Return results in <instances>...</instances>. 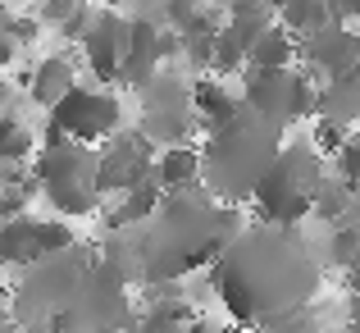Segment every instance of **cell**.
Returning <instances> with one entry per match:
<instances>
[{
  "label": "cell",
  "mask_w": 360,
  "mask_h": 333,
  "mask_svg": "<svg viewBox=\"0 0 360 333\" xmlns=\"http://www.w3.org/2000/svg\"><path fill=\"white\" fill-rule=\"evenodd\" d=\"M352 333H360V297H352Z\"/></svg>",
  "instance_id": "cell-38"
},
{
  "label": "cell",
  "mask_w": 360,
  "mask_h": 333,
  "mask_svg": "<svg viewBox=\"0 0 360 333\" xmlns=\"http://www.w3.org/2000/svg\"><path fill=\"white\" fill-rule=\"evenodd\" d=\"M73 246H78V237H73V228L64 220H41V224H37V260L60 256V251H73Z\"/></svg>",
  "instance_id": "cell-27"
},
{
  "label": "cell",
  "mask_w": 360,
  "mask_h": 333,
  "mask_svg": "<svg viewBox=\"0 0 360 333\" xmlns=\"http://www.w3.org/2000/svg\"><path fill=\"white\" fill-rule=\"evenodd\" d=\"M96 156H101V196H110V192H123L128 196L132 187H141V183H150L155 178V142L146 137V132H115V137H105L96 146Z\"/></svg>",
  "instance_id": "cell-10"
},
{
  "label": "cell",
  "mask_w": 360,
  "mask_h": 333,
  "mask_svg": "<svg viewBox=\"0 0 360 333\" xmlns=\"http://www.w3.org/2000/svg\"><path fill=\"white\" fill-rule=\"evenodd\" d=\"M0 32H9L18 46H27V42H37V32H41V27H37V18H14V14H9Z\"/></svg>",
  "instance_id": "cell-33"
},
{
  "label": "cell",
  "mask_w": 360,
  "mask_h": 333,
  "mask_svg": "<svg viewBox=\"0 0 360 333\" xmlns=\"http://www.w3.org/2000/svg\"><path fill=\"white\" fill-rule=\"evenodd\" d=\"M82 9H87L82 0H41V18H46V23H55V27H64L73 14H82Z\"/></svg>",
  "instance_id": "cell-31"
},
{
  "label": "cell",
  "mask_w": 360,
  "mask_h": 333,
  "mask_svg": "<svg viewBox=\"0 0 360 333\" xmlns=\"http://www.w3.org/2000/svg\"><path fill=\"white\" fill-rule=\"evenodd\" d=\"M192 325H196V310L183 297H160L146 306V315H137L132 333H192Z\"/></svg>",
  "instance_id": "cell-19"
},
{
  "label": "cell",
  "mask_w": 360,
  "mask_h": 333,
  "mask_svg": "<svg viewBox=\"0 0 360 333\" xmlns=\"http://www.w3.org/2000/svg\"><path fill=\"white\" fill-rule=\"evenodd\" d=\"M338 178H342V183H352L356 192H360V137H352L342 146V156H338Z\"/></svg>",
  "instance_id": "cell-30"
},
{
  "label": "cell",
  "mask_w": 360,
  "mask_h": 333,
  "mask_svg": "<svg viewBox=\"0 0 360 333\" xmlns=\"http://www.w3.org/2000/svg\"><path fill=\"white\" fill-rule=\"evenodd\" d=\"M278 156H283V128L246 106L233 123H224L205 137L201 187L224 206H238L246 196L255 201V192L269 178V169L278 165Z\"/></svg>",
  "instance_id": "cell-2"
},
{
  "label": "cell",
  "mask_w": 360,
  "mask_h": 333,
  "mask_svg": "<svg viewBox=\"0 0 360 333\" xmlns=\"http://www.w3.org/2000/svg\"><path fill=\"white\" fill-rule=\"evenodd\" d=\"M32 174L41 183V196L60 215H73V220L96 215V206H101V156H96V146H82V142L41 146Z\"/></svg>",
  "instance_id": "cell-5"
},
{
  "label": "cell",
  "mask_w": 360,
  "mask_h": 333,
  "mask_svg": "<svg viewBox=\"0 0 360 333\" xmlns=\"http://www.w3.org/2000/svg\"><path fill=\"white\" fill-rule=\"evenodd\" d=\"M292 60H301V42L288 27H269L251 51V69H292Z\"/></svg>",
  "instance_id": "cell-24"
},
{
  "label": "cell",
  "mask_w": 360,
  "mask_h": 333,
  "mask_svg": "<svg viewBox=\"0 0 360 333\" xmlns=\"http://www.w3.org/2000/svg\"><path fill=\"white\" fill-rule=\"evenodd\" d=\"M315 114L319 119H333V123H356L360 119V73L338 78V82H324V87H319Z\"/></svg>",
  "instance_id": "cell-21"
},
{
  "label": "cell",
  "mask_w": 360,
  "mask_h": 333,
  "mask_svg": "<svg viewBox=\"0 0 360 333\" xmlns=\"http://www.w3.org/2000/svg\"><path fill=\"white\" fill-rule=\"evenodd\" d=\"M37 151V142H32V132L18 123V114H5L0 119V160H5V169H14V165H23L27 156Z\"/></svg>",
  "instance_id": "cell-26"
},
{
  "label": "cell",
  "mask_w": 360,
  "mask_h": 333,
  "mask_svg": "<svg viewBox=\"0 0 360 333\" xmlns=\"http://www.w3.org/2000/svg\"><path fill=\"white\" fill-rule=\"evenodd\" d=\"M347 123H333V119H315V132H310V146L319 151V156H342V146H347Z\"/></svg>",
  "instance_id": "cell-28"
},
{
  "label": "cell",
  "mask_w": 360,
  "mask_h": 333,
  "mask_svg": "<svg viewBox=\"0 0 360 333\" xmlns=\"http://www.w3.org/2000/svg\"><path fill=\"white\" fill-rule=\"evenodd\" d=\"M128 42H132V18L115 14V9H96V23L82 37V55H87L91 73L101 82H119L123 60H128Z\"/></svg>",
  "instance_id": "cell-12"
},
{
  "label": "cell",
  "mask_w": 360,
  "mask_h": 333,
  "mask_svg": "<svg viewBox=\"0 0 360 333\" xmlns=\"http://www.w3.org/2000/svg\"><path fill=\"white\" fill-rule=\"evenodd\" d=\"M73 87H78V82H73V64L64 60V55L41 60V64H37V73H32V82H27V92H32V101L41 110H55Z\"/></svg>",
  "instance_id": "cell-18"
},
{
  "label": "cell",
  "mask_w": 360,
  "mask_h": 333,
  "mask_svg": "<svg viewBox=\"0 0 360 333\" xmlns=\"http://www.w3.org/2000/svg\"><path fill=\"white\" fill-rule=\"evenodd\" d=\"M192 101H196L201 123H210V132L224 128V123H233L246 110V106H238V101L229 96V87H224V82H214V78H196L192 82Z\"/></svg>",
  "instance_id": "cell-20"
},
{
  "label": "cell",
  "mask_w": 360,
  "mask_h": 333,
  "mask_svg": "<svg viewBox=\"0 0 360 333\" xmlns=\"http://www.w3.org/2000/svg\"><path fill=\"white\" fill-rule=\"evenodd\" d=\"M137 96H141V132H146L160 151L187 146L196 119H201V114H196V101H192V87H187L183 78H174V73H160Z\"/></svg>",
  "instance_id": "cell-9"
},
{
  "label": "cell",
  "mask_w": 360,
  "mask_h": 333,
  "mask_svg": "<svg viewBox=\"0 0 360 333\" xmlns=\"http://www.w3.org/2000/svg\"><path fill=\"white\" fill-rule=\"evenodd\" d=\"M210 283L238 325L264 329L269 320L292 315L315 297L319 260L297 228L251 224L219 256V265H210Z\"/></svg>",
  "instance_id": "cell-1"
},
{
  "label": "cell",
  "mask_w": 360,
  "mask_h": 333,
  "mask_svg": "<svg viewBox=\"0 0 360 333\" xmlns=\"http://www.w3.org/2000/svg\"><path fill=\"white\" fill-rule=\"evenodd\" d=\"M132 325L137 315L128 306V274L101 256L78 297L46 325V333H132Z\"/></svg>",
  "instance_id": "cell-6"
},
{
  "label": "cell",
  "mask_w": 360,
  "mask_h": 333,
  "mask_svg": "<svg viewBox=\"0 0 360 333\" xmlns=\"http://www.w3.org/2000/svg\"><path fill=\"white\" fill-rule=\"evenodd\" d=\"M160 201H165V187L150 178V183L132 187V192L123 196L115 211L105 215V228H110V233H119V228H141V224H150V220H155V211H160Z\"/></svg>",
  "instance_id": "cell-17"
},
{
  "label": "cell",
  "mask_w": 360,
  "mask_h": 333,
  "mask_svg": "<svg viewBox=\"0 0 360 333\" xmlns=\"http://www.w3.org/2000/svg\"><path fill=\"white\" fill-rule=\"evenodd\" d=\"M278 18L297 42L310 37V32H319V27H328V23H342L338 0H278Z\"/></svg>",
  "instance_id": "cell-16"
},
{
  "label": "cell",
  "mask_w": 360,
  "mask_h": 333,
  "mask_svg": "<svg viewBox=\"0 0 360 333\" xmlns=\"http://www.w3.org/2000/svg\"><path fill=\"white\" fill-rule=\"evenodd\" d=\"M260 333H319V329H310V320H306V310H292V315H278V320H269Z\"/></svg>",
  "instance_id": "cell-32"
},
{
  "label": "cell",
  "mask_w": 360,
  "mask_h": 333,
  "mask_svg": "<svg viewBox=\"0 0 360 333\" xmlns=\"http://www.w3.org/2000/svg\"><path fill=\"white\" fill-rule=\"evenodd\" d=\"M338 14H342V18H360V0H338Z\"/></svg>",
  "instance_id": "cell-36"
},
{
  "label": "cell",
  "mask_w": 360,
  "mask_h": 333,
  "mask_svg": "<svg viewBox=\"0 0 360 333\" xmlns=\"http://www.w3.org/2000/svg\"><path fill=\"white\" fill-rule=\"evenodd\" d=\"M37 224L32 215H18V220H5L0 228V260L5 265H37Z\"/></svg>",
  "instance_id": "cell-23"
},
{
  "label": "cell",
  "mask_w": 360,
  "mask_h": 333,
  "mask_svg": "<svg viewBox=\"0 0 360 333\" xmlns=\"http://www.w3.org/2000/svg\"><path fill=\"white\" fill-rule=\"evenodd\" d=\"M219 333H260V329H246V325H224Z\"/></svg>",
  "instance_id": "cell-39"
},
{
  "label": "cell",
  "mask_w": 360,
  "mask_h": 333,
  "mask_svg": "<svg viewBox=\"0 0 360 333\" xmlns=\"http://www.w3.org/2000/svg\"><path fill=\"white\" fill-rule=\"evenodd\" d=\"M205 9H210L205 0H165V23L183 32V27H192L196 18L205 14Z\"/></svg>",
  "instance_id": "cell-29"
},
{
  "label": "cell",
  "mask_w": 360,
  "mask_h": 333,
  "mask_svg": "<svg viewBox=\"0 0 360 333\" xmlns=\"http://www.w3.org/2000/svg\"><path fill=\"white\" fill-rule=\"evenodd\" d=\"M319 333H352V329H319Z\"/></svg>",
  "instance_id": "cell-42"
},
{
  "label": "cell",
  "mask_w": 360,
  "mask_h": 333,
  "mask_svg": "<svg viewBox=\"0 0 360 333\" xmlns=\"http://www.w3.org/2000/svg\"><path fill=\"white\" fill-rule=\"evenodd\" d=\"M192 333H219V329H214V325H205V320H196V325H192Z\"/></svg>",
  "instance_id": "cell-40"
},
{
  "label": "cell",
  "mask_w": 360,
  "mask_h": 333,
  "mask_svg": "<svg viewBox=\"0 0 360 333\" xmlns=\"http://www.w3.org/2000/svg\"><path fill=\"white\" fill-rule=\"evenodd\" d=\"M37 192H41L37 174H18V165H14V169H5V192H0V215H5V220H18V215H23L27 206L37 201Z\"/></svg>",
  "instance_id": "cell-25"
},
{
  "label": "cell",
  "mask_w": 360,
  "mask_h": 333,
  "mask_svg": "<svg viewBox=\"0 0 360 333\" xmlns=\"http://www.w3.org/2000/svg\"><path fill=\"white\" fill-rule=\"evenodd\" d=\"M274 14L278 9H238V14H229L219 46H214V73H238L242 64H251V51L274 27Z\"/></svg>",
  "instance_id": "cell-13"
},
{
  "label": "cell",
  "mask_w": 360,
  "mask_h": 333,
  "mask_svg": "<svg viewBox=\"0 0 360 333\" xmlns=\"http://www.w3.org/2000/svg\"><path fill=\"white\" fill-rule=\"evenodd\" d=\"M324 156L310 142H292L283 146L278 165L269 169V178L255 192V215L260 224H278V228H297L306 215H315V196L324 187Z\"/></svg>",
  "instance_id": "cell-4"
},
{
  "label": "cell",
  "mask_w": 360,
  "mask_h": 333,
  "mask_svg": "<svg viewBox=\"0 0 360 333\" xmlns=\"http://www.w3.org/2000/svg\"><path fill=\"white\" fill-rule=\"evenodd\" d=\"M101 256L91 251L87 242H78L73 251H60V256H46V260L27 265V274L18 279L14 297H9V320L14 325H51L73 297L78 288L87 283V274L96 270Z\"/></svg>",
  "instance_id": "cell-3"
},
{
  "label": "cell",
  "mask_w": 360,
  "mask_h": 333,
  "mask_svg": "<svg viewBox=\"0 0 360 333\" xmlns=\"http://www.w3.org/2000/svg\"><path fill=\"white\" fill-rule=\"evenodd\" d=\"M123 123V106L115 92L101 87H73L60 106L46 119V146L55 142H82V146H96V142L115 137Z\"/></svg>",
  "instance_id": "cell-7"
},
{
  "label": "cell",
  "mask_w": 360,
  "mask_h": 333,
  "mask_svg": "<svg viewBox=\"0 0 360 333\" xmlns=\"http://www.w3.org/2000/svg\"><path fill=\"white\" fill-rule=\"evenodd\" d=\"M356 196H360V192H356Z\"/></svg>",
  "instance_id": "cell-43"
},
{
  "label": "cell",
  "mask_w": 360,
  "mask_h": 333,
  "mask_svg": "<svg viewBox=\"0 0 360 333\" xmlns=\"http://www.w3.org/2000/svg\"><path fill=\"white\" fill-rule=\"evenodd\" d=\"M201 174H205V160H201V151H192V146H169V151H160V160H155V183L165 187V192L196 187Z\"/></svg>",
  "instance_id": "cell-15"
},
{
  "label": "cell",
  "mask_w": 360,
  "mask_h": 333,
  "mask_svg": "<svg viewBox=\"0 0 360 333\" xmlns=\"http://www.w3.org/2000/svg\"><path fill=\"white\" fill-rule=\"evenodd\" d=\"M18 60V42L9 32H0V64H14Z\"/></svg>",
  "instance_id": "cell-35"
},
{
  "label": "cell",
  "mask_w": 360,
  "mask_h": 333,
  "mask_svg": "<svg viewBox=\"0 0 360 333\" xmlns=\"http://www.w3.org/2000/svg\"><path fill=\"white\" fill-rule=\"evenodd\" d=\"M246 106L264 114L269 123L288 128V123L315 114L319 87L310 82L306 69H251L246 73Z\"/></svg>",
  "instance_id": "cell-8"
},
{
  "label": "cell",
  "mask_w": 360,
  "mask_h": 333,
  "mask_svg": "<svg viewBox=\"0 0 360 333\" xmlns=\"http://www.w3.org/2000/svg\"><path fill=\"white\" fill-rule=\"evenodd\" d=\"M301 69L319 82H338L360 73V32L342 23H328L319 32L301 37Z\"/></svg>",
  "instance_id": "cell-11"
},
{
  "label": "cell",
  "mask_w": 360,
  "mask_h": 333,
  "mask_svg": "<svg viewBox=\"0 0 360 333\" xmlns=\"http://www.w3.org/2000/svg\"><path fill=\"white\" fill-rule=\"evenodd\" d=\"M160 60H165V27H155L150 18H132V42H128V60H123L119 82L132 92H146L160 78Z\"/></svg>",
  "instance_id": "cell-14"
},
{
  "label": "cell",
  "mask_w": 360,
  "mask_h": 333,
  "mask_svg": "<svg viewBox=\"0 0 360 333\" xmlns=\"http://www.w3.org/2000/svg\"><path fill=\"white\" fill-rule=\"evenodd\" d=\"M347 283H352V297H360V260L347 270Z\"/></svg>",
  "instance_id": "cell-37"
},
{
  "label": "cell",
  "mask_w": 360,
  "mask_h": 333,
  "mask_svg": "<svg viewBox=\"0 0 360 333\" xmlns=\"http://www.w3.org/2000/svg\"><path fill=\"white\" fill-rule=\"evenodd\" d=\"M219 5H229V14H238V9H278V0H219Z\"/></svg>",
  "instance_id": "cell-34"
},
{
  "label": "cell",
  "mask_w": 360,
  "mask_h": 333,
  "mask_svg": "<svg viewBox=\"0 0 360 333\" xmlns=\"http://www.w3.org/2000/svg\"><path fill=\"white\" fill-rule=\"evenodd\" d=\"M356 206H360V196H356V187L352 183H342L338 174H328L324 178V187H319V196H315V220L319 224H347L356 215Z\"/></svg>",
  "instance_id": "cell-22"
},
{
  "label": "cell",
  "mask_w": 360,
  "mask_h": 333,
  "mask_svg": "<svg viewBox=\"0 0 360 333\" xmlns=\"http://www.w3.org/2000/svg\"><path fill=\"white\" fill-rule=\"evenodd\" d=\"M5 333H18V325H14V320H9V325H5Z\"/></svg>",
  "instance_id": "cell-41"
}]
</instances>
